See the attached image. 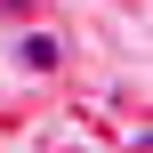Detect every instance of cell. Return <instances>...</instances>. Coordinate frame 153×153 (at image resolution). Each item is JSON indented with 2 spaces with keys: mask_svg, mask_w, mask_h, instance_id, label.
Wrapping results in <instances>:
<instances>
[{
  "mask_svg": "<svg viewBox=\"0 0 153 153\" xmlns=\"http://www.w3.org/2000/svg\"><path fill=\"white\" fill-rule=\"evenodd\" d=\"M16 65H24V73H56V65H65L56 32H24V40H16Z\"/></svg>",
  "mask_w": 153,
  "mask_h": 153,
  "instance_id": "cell-1",
  "label": "cell"
}]
</instances>
